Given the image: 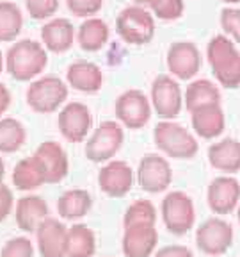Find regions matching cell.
I'll use <instances>...</instances> for the list:
<instances>
[{
    "mask_svg": "<svg viewBox=\"0 0 240 257\" xmlns=\"http://www.w3.org/2000/svg\"><path fill=\"white\" fill-rule=\"evenodd\" d=\"M160 213H162L166 229L174 236L187 234L196 221L194 202L184 191H171L169 195H166L160 205Z\"/></svg>",
    "mask_w": 240,
    "mask_h": 257,
    "instance_id": "5b68a950",
    "label": "cell"
},
{
    "mask_svg": "<svg viewBox=\"0 0 240 257\" xmlns=\"http://www.w3.org/2000/svg\"><path fill=\"white\" fill-rule=\"evenodd\" d=\"M124 140V133L121 123L118 121H102L98 128H94L92 136L86 143V157L92 163H105L116 156Z\"/></svg>",
    "mask_w": 240,
    "mask_h": 257,
    "instance_id": "52a82bcc",
    "label": "cell"
},
{
    "mask_svg": "<svg viewBox=\"0 0 240 257\" xmlns=\"http://www.w3.org/2000/svg\"><path fill=\"white\" fill-rule=\"evenodd\" d=\"M68 98V86L56 75H46L34 80L27 89V104L32 111L48 114L59 109Z\"/></svg>",
    "mask_w": 240,
    "mask_h": 257,
    "instance_id": "8992f818",
    "label": "cell"
},
{
    "mask_svg": "<svg viewBox=\"0 0 240 257\" xmlns=\"http://www.w3.org/2000/svg\"><path fill=\"white\" fill-rule=\"evenodd\" d=\"M238 223H240V207H238Z\"/></svg>",
    "mask_w": 240,
    "mask_h": 257,
    "instance_id": "ee69618b",
    "label": "cell"
},
{
    "mask_svg": "<svg viewBox=\"0 0 240 257\" xmlns=\"http://www.w3.org/2000/svg\"><path fill=\"white\" fill-rule=\"evenodd\" d=\"M27 13L34 20H44L52 16L59 8V0H25Z\"/></svg>",
    "mask_w": 240,
    "mask_h": 257,
    "instance_id": "836d02e7",
    "label": "cell"
},
{
    "mask_svg": "<svg viewBox=\"0 0 240 257\" xmlns=\"http://www.w3.org/2000/svg\"><path fill=\"white\" fill-rule=\"evenodd\" d=\"M66 80L70 88L76 89L80 93H96L100 91L104 84V73L100 66L91 61H75L70 64L66 72Z\"/></svg>",
    "mask_w": 240,
    "mask_h": 257,
    "instance_id": "ffe728a7",
    "label": "cell"
},
{
    "mask_svg": "<svg viewBox=\"0 0 240 257\" xmlns=\"http://www.w3.org/2000/svg\"><path fill=\"white\" fill-rule=\"evenodd\" d=\"M96 252L94 232L84 223H75L68 230L66 257H92Z\"/></svg>",
    "mask_w": 240,
    "mask_h": 257,
    "instance_id": "83f0119b",
    "label": "cell"
},
{
    "mask_svg": "<svg viewBox=\"0 0 240 257\" xmlns=\"http://www.w3.org/2000/svg\"><path fill=\"white\" fill-rule=\"evenodd\" d=\"M41 40L46 50L62 54L72 48L75 40V29L66 18H54L41 29Z\"/></svg>",
    "mask_w": 240,
    "mask_h": 257,
    "instance_id": "7402d4cb",
    "label": "cell"
},
{
    "mask_svg": "<svg viewBox=\"0 0 240 257\" xmlns=\"http://www.w3.org/2000/svg\"><path fill=\"white\" fill-rule=\"evenodd\" d=\"M116 32L130 45H144L155 36V20L142 6L124 8L116 18Z\"/></svg>",
    "mask_w": 240,
    "mask_h": 257,
    "instance_id": "277c9868",
    "label": "cell"
},
{
    "mask_svg": "<svg viewBox=\"0 0 240 257\" xmlns=\"http://www.w3.org/2000/svg\"><path fill=\"white\" fill-rule=\"evenodd\" d=\"M208 207L216 214H230L240 202V182L233 177H217L206 191Z\"/></svg>",
    "mask_w": 240,
    "mask_h": 257,
    "instance_id": "e0dca14e",
    "label": "cell"
},
{
    "mask_svg": "<svg viewBox=\"0 0 240 257\" xmlns=\"http://www.w3.org/2000/svg\"><path fill=\"white\" fill-rule=\"evenodd\" d=\"M57 123L64 140H68L70 143H80L88 136L92 125L91 111L82 102H70L60 109Z\"/></svg>",
    "mask_w": 240,
    "mask_h": 257,
    "instance_id": "7c38bea8",
    "label": "cell"
},
{
    "mask_svg": "<svg viewBox=\"0 0 240 257\" xmlns=\"http://www.w3.org/2000/svg\"><path fill=\"white\" fill-rule=\"evenodd\" d=\"M36 239L41 257H66L68 229L62 221L46 218L36 229Z\"/></svg>",
    "mask_w": 240,
    "mask_h": 257,
    "instance_id": "2e32d148",
    "label": "cell"
},
{
    "mask_svg": "<svg viewBox=\"0 0 240 257\" xmlns=\"http://www.w3.org/2000/svg\"><path fill=\"white\" fill-rule=\"evenodd\" d=\"M190 123L194 133L203 140H214L220 136L226 127V116L220 104H210L198 107L190 112Z\"/></svg>",
    "mask_w": 240,
    "mask_h": 257,
    "instance_id": "d6986e66",
    "label": "cell"
},
{
    "mask_svg": "<svg viewBox=\"0 0 240 257\" xmlns=\"http://www.w3.org/2000/svg\"><path fill=\"white\" fill-rule=\"evenodd\" d=\"M12 191L9 189V186H6L4 182H0V223L11 214L12 209Z\"/></svg>",
    "mask_w": 240,
    "mask_h": 257,
    "instance_id": "8d00e7d4",
    "label": "cell"
},
{
    "mask_svg": "<svg viewBox=\"0 0 240 257\" xmlns=\"http://www.w3.org/2000/svg\"><path fill=\"white\" fill-rule=\"evenodd\" d=\"M9 105H11V91L8 89V86L0 82V116L8 111Z\"/></svg>",
    "mask_w": 240,
    "mask_h": 257,
    "instance_id": "f35d334b",
    "label": "cell"
},
{
    "mask_svg": "<svg viewBox=\"0 0 240 257\" xmlns=\"http://www.w3.org/2000/svg\"><path fill=\"white\" fill-rule=\"evenodd\" d=\"M41 184H44V179L36 157H25L16 163L14 170H12V186L18 191H32V189L40 188Z\"/></svg>",
    "mask_w": 240,
    "mask_h": 257,
    "instance_id": "484cf974",
    "label": "cell"
},
{
    "mask_svg": "<svg viewBox=\"0 0 240 257\" xmlns=\"http://www.w3.org/2000/svg\"><path fill=\"white\" fill-rule=\"evenodd\" d=\"M233 243L232 225L222 218H210L200 225L196 232V245L206 255H222Z\"/></svg>",
    "mask_w": 240,
    "mask_h": 257,
    "instance_id": "30bf717a",
    "label": "cell"
},
{
    "mask_svg": "<svg viewBox=\"0 0 240 257\" xmlns=\"http://www.w3.org/2000/svg\"><path fill=\"white\" fill-rule=\"evenodd\" d=\"M153 138H155L156 147L166 156L174 157V159H190L196 156L200 149L194 134L188 133L184 125L174 123L171 120L156 123Z\"/></svg>",
    "mask_w": 240,
    "mask_h": 257,
    "instance_id": "3957f363",
    "label": "cell"
},
{
    "mask_svg": "<svg viewBox=\"0 0 240 257\" xmlns=\"http://www.w3.org/2000/svg\"><path fill=\"white\" fill-rule=\"evenodd\" d=\"M100 189L112 198L124 197L134 186V170L124 161H108L98 173Z\"/></svg>",
    "mask_w": 240,
    "mask_h": 257,
    "instance_id": "9a60e30c",
    "label": "cell"
},
{
    "mask_svg": "<svg viewBox=\"0 0 240 257\" xmlns=\"http://www.w3.org/2000/svg\"><path fill=\"white\" fill-rule=\"evenodd\" d=\"M220 27L226 34L233 38L236 43H240V9L226 8L220 11Z\"/></svg>",
    "mask_w": 240,
    "mask_h": 257,
    "instance_id": "e575fe53",
    "label": "cell"
},
{
    "mask_svg": "<svg viewBox=\"0 0 240 257\" xmlns=\"http://www.w3.org/2000/svg\"><path fill=\"white\" fill-rule=\"evenodd\" d=\"M16 225L24 232H36V229L48 218V205L38 195L18 198L14 207Z\"/></svg>",
    "mask_w": 240,
    "mask_h": 257,
    "instance_id": "44dd1931",
    "label": "cell"
},
{
    "mask_svg": "<svg viewBox=\"0 0 240 257\" xmlns=\"http://www.w3.org/2000/svg\"><path fill=\"white\" fill-rule=\"evenodd\" d=\"M137 181L140 188L148 193L166 191L172 181L169 161L158 154H146L137 168Z\"/></svg>",
    "mask_w": 240,
    "mask_h": 257,
    "instance_id": "8fae6325",
    "label": "cell"
},
{
    "mask_svg": "<svg viewBox=\"0 0 240 257\" xmlns=\"http://www.w3.org/2000/svg\"><path fill=\"white\" fill-rule=\"evenodd\" d=\"M222 2H226V4H236V2H240V0H222Z\"/></svg>",
    "mask_w": 240,
    "mask_h": 257,
    "instance_id": "7bdbcfd3",
    "label": "cell"
},
{
    "mask_svg": "<svg viewBox=\"0 0 240 257\" xmlns=\"http://www.w3.org/2000/svg\"><path fill=\"white\" fill-rule=\"evenodd\" d=\"M208 63L219 84L228 89L240 86V52L235 43L226 36H216L206 48Z\"/></svg>",
    "mask_w": 240,
    "mask_h": 257,
    "instance_id": "7a4b0ae2",
    "label": "cell"
},
{
    "mask_svg": "<svg viewBox=\"0 0 240 257\" xmlns=\"http://www.w3.org/2000/svg\"><path fill=\"white\" fill-rule=\"evenodd\" d=\"M43 172L44 184H57L68 175L70 161L64 149L56 141H44L32 154Z\"/></svg>",
    "mask_w": 240,
    "mask_h": 257,
    "instance_id": "4fadbf2b",
    "label": "cell"
},
{
    "mask_svg": "<svg viewBox=\"0 0 240 257\" xmlns=\"http://www.w3.org/2000/svg\"><path fill=\"white\" fill-rule=\"evenodd\" d=\"M158 243V232L155 225L139 223L124 227L123 253L124 257H152Z\"/></svg>",
    "mask_w": 240,
    "mask_h": 257,
    "instance_id": "ac0fdd59",
    "label": "cell"
},
{
    "mask_svg": "<svg viewBox=\"0 0 240 257\" xmlns=\"http://www.w3.org/2000/svg\"><path fill=\"white\" fill-rule=\"evenodd\" d=\"M4 175H6V165H4V161H2V157H0V182H2Z\"/></svg>",
    "mask_w": 240,
    "mask_h": 257,
    "instance_id": "ab89813d",
    "label": "cell"
},
{
    "mask_svg": "<svg viewBox=\"0 0 240 257\" xmlns=\"http://www.w3.org/2000/svg\"><path fill=\"white\" fill-rule=\"evenodd\" d=\"M4 59L6 57L2 56V52H0V73H2V68H4Z\"/></svg>",
    "mask_w": 240,
    "mask_h": 257,
    "instance_id": "b9f144b4",
    "label": "cell"
},
{
    "mask_svg": "<svg viewBox=\"0 0 240 257\" xmlns=\"http://www.w3.org/2000/svg\"><path fill=\"white\" fill-rule=\"evenodd\" d=\"M152 105L156 116L164 120H172L180 114L184 105L180 84L169 75H158L152 84Z\"/></svg>",
    "mask_w": 240,
    "mask_h": 257,
    "instance_id": "9c48e42d",
    "label": "cell"
},
{
    "mask_svg": "<svg viewBox=\"0 0 240 257\" xmlns=\"http://www.w3.org/2000/svg\"><path fill=\"white\" fill-rule=\"evenodd\" d=\"M137 6H152L153 0H134Z\"/></svg>",
    "mask_w": 240,
    "mask_h": 257,
    "instance_id": "60d3db41",
    "label": "cell"
},
{
    "mask_svg": "<svg viewBox=\"0 0 240 257\" xmlns=\"http://www.w3.org/2000/svg\"><path fill=\"white\" fill-rule=\"evenodd\" d=\"M201 66V54L192 41H174L168 50L169 73L182 80L196 75Z\"/></svg>",
    "mask_w": 240,
    "mask_h": 257,
    "instance_id": "5bb4252c",
    "label": "cell"
},
{
    "mask_svg": "<svg viewBox=\"0 0 240 257\" xmlns=\"http://www.w3.org/2000/svg\"><path fill=\"white\" fill-rule=\"evenodd\" d=\"M48 63L46 48L34 40H20L9 47L6 54V68L14 80L34 79L44 70Z\"/></svg>",
    "mask_w": 240,
    "mask_h": 257,
    "instance_id": "6da1fadb",
    "label": "cell"
},
{
    "mask_svg": "<svg viewBox=\"0 0 240 257\" xmlns=\"http://www.w3.org/2000/svg\"><path fill=\"white\" fill-rule=\"evenodd\" d=\"M104 0H66V6L75 16H91L102 9Z\"/></svg>",
    "mask_w": 240,
    "mask_h": 257,
    "instance_id": "d590c367",
    "label": "cell"
},
{
    "mask_svg": "<svg viewBox=\"0 0 240 257\" xmlns=\"http://www.w3.org/2000/svg\"><path fill=\"white\" fill-rule=\"evenodd\" d=\"M210 104H220V91L214 82L206 79L194 80L185 89V107L194 111L198 107Z\"/></svg>",
    "mask_w": 240,
    "mask_h": 257,
    "instance_id": "4316f807",
    "label": "cell"
},
{
    "mask_svg": "<svg viewBox=\"0 0 240 257\" xmlns=\"http://www.w3.org/2000/svg\"><path fill=\"white\" fill-rule=\"evenodd\" d=\"M27 140V131L16 118L0 120V152L14 154L24 147Z\"/></svg>",
    "mask_w": 240,
    "mask_h": 257,
    "instance_id": "f1b7e54d",
    "label": "cell"
},
{
    "mask_svg": "<svg viewBox=\"0 0 240 257\" xmlns=\"http://www.w3.org/2000/svg\"><path fill=\"white\" fill-rule=\"evenodd\" d=\"M114 111L126 128H142L152 118V102L140 89H128L118 96Z\"/></svg>",
    "mask_w": 240,
    "mask_h": 257,
    "instance_id": "ba28073f",
    "label": "cell"
},
{
    "mask_svg": "<svg viewBox=\"0 0 240 257\" xmlns=\"http://www.w3.org/2000/svg\"><path fill=\"white\" fill-rule=\"evenodd\" d=\"M139 223H148V225L156 223V209L150 200H136L134 204H130V207L124 213L123 218L124 227L139 225Z\"/></svg>",
    "mask_w": 240,
    "mask_h": 257,
    "instance_id": "4dcf8cb0",
    "label": "cell"
},
{
    "mask_svg": "<svg viewBox=\"0 0 240 257\" xmlns=\"http://www.w3.org/2000/svg\"><path fill=\"white\" fill-rule=\"evenodd\" d=\"M24 16L12 2H0V41H12L20 34Z\"/></svg>",
    "mask_w": 240,
    "mask_h": 257,
    "instance_id": "f546056e",
    "label": "cell"
},
{
    "mask_svg": "<svg viewBox=\"0 0 240 257\" xmlns=\"http://www.w3.org/2000/svg\"><path fill=\"white\" fill-rule=\"evenodd\" d=\"M150 8L155 13L156 18L166 22L178 20L185 11L184 0H153Z\"/></svg>",
    "mask_w": 240,
    "mask_h": 257,
    "instance_id": "1f68e13d",
    "label": "cell"
},
{
    "mask_svg": "<svg viewBox=\"0 0 240 257\" xmlns=\"http://www.w3.org/2000/svg\"><path fill=\"white\" fill-rule=\"evenodd\" d=\"M92 207L91 193L86 189H68L57 200V213L64 220H78Z\"/></svg>",
    "mask_w": 240,
    "mask_h": 257,
    "instance_id": "cb8c5ba5",
    "label": "cell"
},
{
    "mask_svg": "<svg viewBox=\"0 0 240 257\" xmlns=\"http://www.w3.org/2000/svg\"><path fill=\"white\" fill-rule=\"evenodd\" d=\"M153 257H194V253H192L190 248L184 245H169L160 248Z\"/></svg>",
    "mask_w": 240,
    "mask_h": 257,
    "instance_id": "74e56055",
    "label": "cell"
},
{
    "mask_svg": "<svg viewBox=\"0 0 240 257\" xmlns=\"http://www.w3.org/2000/svg\"><path fill=\"white\" fill-rule=\"evenodd\" d=\"M208 161L216 170L235 173L240 170V141L226 138L208 149Z\"/></svg>",
    "mask_w": 240,
    "mask_h": 257,
    "instance_id": "603a6c76",
    "label": "cell"
},
{
    "mask_svg": "<svg viewBox=\"0 0 240 257\" xmlns=\"http://www.w3.org/2000/svg\"><path fill=\"white\" fill-rule=\"evenodd\" d=\"M0 257H34V246L27 237H14L2 246Z\"/></svg>",
    "mask_w": 240,
    "mask_h": 257,
    "instance_id": "d6a6232c",
    "label": "cell"
},
{
    "mask_svg": "<svg viewBox=\"0 0 240 257\" xmlns=\"http://www.w3.org/2000/svg\"><path fill=\"white\" fill-rule=\"evenodd\" d=\"M76 40L82 50L86 52H96L104 48L108 40V25L102 18H88L84 24L78 27Z\"/></svg>",
    "mask_w": 240,
    "mask_h": 257,
    "instance_id": "d4e9b609",
    "label": "cell"
}]
</instances>
